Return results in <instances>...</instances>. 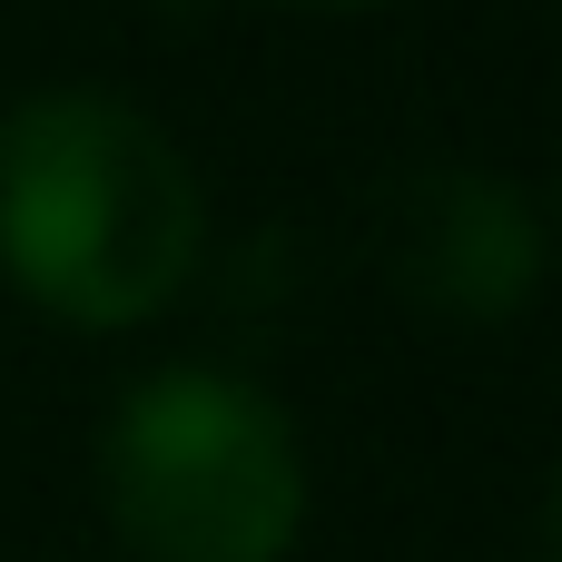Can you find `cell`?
I'll list each match as a JSON object with an SVG mask.
<instances>
[{"mask_svg": "<svg viewBox=\"0 0 562 562\" xmlns=\"http://www.w3.org/2000/svg\"><path fill=\"white\" fill-rule=\"evenodd\" d=\"M207 247V188L178 128L99 79L0 109V267L69 326L158 316Z\"/></svg>", "mask_w": 562, "mask_h": 562, "instance_id": "obj_1", "label": "cell"}, {"mask_svg": "<svg viewBox=\"0 0 562 562\" xmlns=\"http://www.w3.org/2000/svg\"><path fill=\"white\" fill-rule=\"evenodd\" d=\"M99 504L148 562H286L306 445L237 366H148L99 415Z\"/></svg>", "mask_w": 562, "mask_h": 562, "instance_id": "obj_2", "label": "cell"}, {"mask_svg": "<svg viewBox=\"0 0 562 562\" xmlns=\"http://www.w3.org/2000/svg\"><path fill=\"white\" fill-rule=\"evenodd\" d=\"M543 553L562 562V474H553V494H543Z\"/></svg>", "mask_w": 562, "mask_h": 562, "instance_id": "obj_4", "label": "cell"}, {"mask_svg": "<svg viewBox=\"0 0 562 562\" xmlns=\"http://www.w3.org/2000/svg\"><path fill=\"white\" fill-rule=\"evenodd\" d=\"M375 257H385L405 306L454 316V326H504L543 296L553 227H543L533 188H514L504 168L415 158L375 198Z\"/></svg>", "mask_w": 562, "mask_h": 562, "instance_id": "obj_3", "label": "cell"}, {"mask_svg": "<svg viewBox=\"0 0 562 562\" xmlns=\"http://www.w3.org/2000/svg\"><path fill=\"white\" fill-rule=\"evenodd\" d=\"M326 10H356V0H326Z\"/></svg>", "mask_w": 562, "mask_h": 562, "instance_id": "obj_5", "label": "cell"}, {"mask_svg": "<svg viewBox=\"0 0 562 562\" xmlns=\"http://www.w3.org/2000/svg\"><path fill=\"white\" fill-rule=\"evenodd\" d=\"M533 562H553V553H533Z\"/></svg>", "mask_w": 562, "mask_h": 562, "instance_id": "obj_6", "label": "cell"}]
</instances>
